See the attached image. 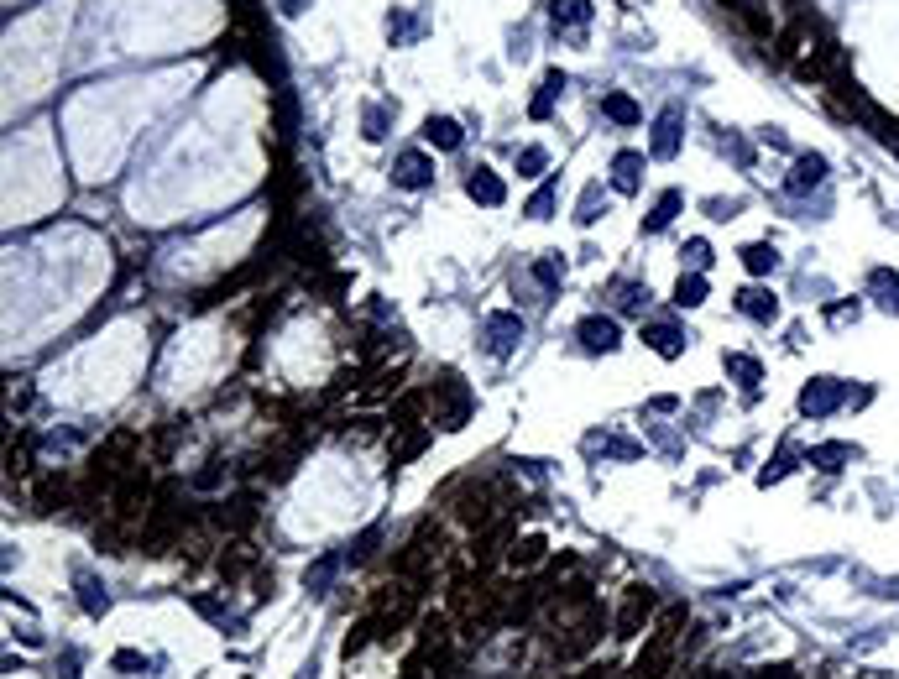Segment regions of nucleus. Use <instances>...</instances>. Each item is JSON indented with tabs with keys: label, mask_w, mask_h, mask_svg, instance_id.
Masks as SVG:
<instances>
[{
	"label": "nucleus",
	"mask_w": 899,
	"mask_h": 679,
	"mask_svg": "<svg viewBox=\"0 0 899 679\" xmlns=\"http://www.w3.org/2000/svg\"><path fill=\"white\" fill-rule=\"evenodd\" d=\"M393 183H398V189H429V183H434V162L424 152H398L393 157Z\"/></svg>",
	"instance_id": "nucleus-11"
},
{
	"label": "nucleus",
	"mask_w": 899,
	"mask_h": 679,
	"mask_svg": "<svg viewBox=\"0 0 899 679\" xmlns=\"http://www.w3.org/2000/svg\"><path fill=\"white\" fill-rule=\"evenodd\" d=\"M555 215V183H544V189L528 199V220H549Z\"/></svg>",
	"instance_id": "nucleus-38"
},
{
	"label": "nucleus",
	"mask_w": 899,
	"mask_h": 679,
	"mask_svg": "<svg viewBox=\"0 0 899 679\" xmlns=\"http://www.w3.org/2000/svg\"><path fill=\"white\" fill-rule=\"evenodd\" d=\"M821 183H826V157H821V152H800V157H795V168H790V183H785V189L800 199V194L821 189Z\"/></svg>",
	"instance_id": "nucleus-12"
},
{
	"label": "nucleus",
	"mask_w": 899,
	"mask_h": 679,
	"mask_svg": "<svg viewBox=\"0 0 899 679\" xmlns=\"http://www.w3.org/2000/svg\"><path fill=\"white\" fill-rule=\"evenodd\" d=\"M889 152H894V157H899V136H894V142H889Z\"/></svg>",
	"instance_id": "nucleus-49"
},
{
	"label": "nucleus",
	"mask_w": 899,
	"mask_h": 679,
	"mask_svg": "<svg viewBox=\"0 0 899 679\" xmlns=\"http://www.w3.org/2000/svg\"><path fill=\"white\" fill-rule=\"evenodd\" d=\"M602 209H607L602 183H591V189L581 194V209H575V220H581V225H596V220H602Z\"/></svg>",
	"instance_id": "nucleus-34"
},
{
	"label": "nucleus",
	"mask_w": 899,
	"mask_h": 679,
	"mask_svg": "<svg viewBox=\"0 0 899 679\" xmlns=\"http://www.w3.org/2000/svg\"><path fill=\"white\" fill-rule=\"evenodd\" d=\"M460 136H466V131H460V126L450 121V115H429V121H424V142H429V147H440V152H455V147H460Z\"/></svg>",
	"instance_id": "nucleus-23"
},
{
	"label": "nucleus",
	"mask_w": 899,
	"mask_h": 679,
	"mask_svg": "<svg viewBox=\"0 0 899 679\" xmlns=\"http://www.w3.org/2000/svg\"><path fill=\"white\" fill-rule=\"evenodd\" d=\"M257 497H230V502H215L210 507V523L215 528H225V533H251L257 528Z\"/></svg>",
	"instance_id": "nucleus-8"
},
{
	"label": "nucleus",
	"mask_w": 899,
	"mask_h": 679,
	"mask_svg": "<svg viewBox=\"0 0 899 679\" xmlns=\"http://www.w3.org/2000/svg\"><path fill=\"white\" fill-rule=\"evenodd\" d=\"M737 314H748L758 324H774L779 319V298L769 288H743V293H737Z\"/></svg>",
	"instance_id": "nucleus-16"
},
{
	"label": "nucleus",
	"mask_w": 899,
	"mask_h": 679,
	"mask_svg": "<svg viewBox=\"0 0 899 679\" xmlns=\"http://www.w3.org/2000/svg\"><path fill=\"white\" fill-rule=\"evenodd\" d=\"M664 674H680V669H675V643L649 638V648H643L638 659L628 664V679H664Z\"/></svg>",
	"instance_id": "nucleus-7"
},
{
	"label": "nucleus",
	"mask_w": 899,
	"mask_h": 679,
	"mask_svg": "<svg viewBox=\"0 0 899 679\" xmlns=\"http://www.w3.org/2000/svg\"><path fill=\"white\" fill-rule=\"evenodd\" d=\"M811 460L821 471H842V460H858V444H816Z\"/></svg>",
	"instance_id": "nucleus-28"
},
{
	"label": "nucleus",
	"mask_w": 899,
	"mask_h": 679,
	"mask_svg": "<svg viewBox=\"0 0 899 679\" xmlns=\"http://www.w3.org/2000/svg\"><path fill=\"white\" fill-rule=\"evenodd\" d=\"M706 209H711V220H732L737 209H743V199H711Z\"/></svg>",
	"instance_id": "nucleus-44"
},
{
	"label": "nucleus",
	"mask_w": 899,
	"mask_h": 679,
	"mask_svg": "<svg viewBox=\"0 0 899 679\" xmlns=\"http://www.w3.org/2000/svg\"><path fill=\"white\" fill-rule=\"evenodd\" d=\"M251 565H257V549H251V544H230V549L215 559V570H220V580H225V585H236Z\"/></svg>",
	"instance_id": "nucleus-21"
},
{
	"label": "nucleus",
	"mask_w": 899,
	"mask_h": 679,
	"mask_svg": "<svg viewBox=\"0 0 899 679\" xmlns=\"http://www.w3.org/2000/svg\"><path fill=\"white\" fill-rule=\"evenodd\" d=\"M549 559V544L539 533H528V538H513V544H507V565L513 570H534V565H544Z\"/></svg>",
	"instance_id": "nucleus-18"
},
{
	"label": "nucleus",
	"mask_w": 899,
	"mask_h": 679,
	"mask_svg": "<svg viewBox=\"0 0 899 679\" xmlns=\"http://www.w3.org/2000/svg\"><path fill=\"white\" fill-rule=\"evenodd\" d=\"M481 345H487V356H513L523 345V319L518 314H487L481 319Z\"/></svg>",
	"instance_id": "nucleus-4"
},
{
	"label": "nucleus",
	"mask_w": 899,
	"mask_h": 679,
	"mask_svg": "<svg viewBox=\"0 0 899 679\" xmlns=\"http://www.w3.org/2000/svg\"><path fill=\"white\" fill-rule=\"evenodd\" d=\"M382 126H387V110H366V136H372V142H382V136H387Z\"/></svg>",
	"instance_id": "nucleus-45"
},
{
	"label": "nucleus",
	"mask_w": 899,
	"mask_h": 679,
	"mask_svg": "<svg viewBox=\"0 0 899 679\" xmlns=\"http://www.w3.org/2000/svg\"><path fill=\"white\" fill-rule=\"evenodd\" d=\"M643 345L654 350V356H664V361H675V356H685V345H690V335L685 330H675V324H643Z\"/></svg>",
	"instance_id": "nucleus-14"
},
{
	"label": "nucleus",
	"mask_w": 899,
	"mask_h": 679,
	"mask_svg": "<svg viewBox=\"0 0 899 679\" xmlns=\"http://www.w3.org/2000/svg\"><path fill=\"white\" fill-rule=\"evenodd\" d=\"M419 643H424V648H445V643H450V612L424 617V622H419Z\"/></svg>",
	"instance_id": "nucleus-30"
},
{
	"label": "nucleus",
	"mask_w": 899,
	"mask_h": 679,
	"mask_svg": "<svg viewBox=\"0 0 899 679\" xmlns=\"http://www.w3.org/2000/svg\"><path fill=\"white\" fill-rule=\"evenodd\" d=\"M602 115H607V121H617V126H638V121H643V110H638L628 95H607V100H602Z\"/></svg>",
	"instance_id": "nucleus-29"
},
{
	"label": "nucleus",
	"mask_w": 899,
	"mask_h": 679,
	"mask_svg": "<svg viewBox=\"0 0 899 679\" xmlns=\"http://www.w3.org/2000/svg\"><path fill=\"white\" fill-rule=\"evenodd\" d=\"M602 632H607V617H602V606L596 612H586L581 622H570V627H560L555 638H549V653H555L560 664H570V659H586V653L602 643Z\"/></svg>",
	"instance_id": "nucleus-2"
},
{
	"label": "nucleus",
	"mask_w": 899,
	"mask_h": 679,
	"mask_svg": "<svg viewBox=\"0 0 899 679\" xmlns=\"http://www.w3.org/2000/svg\"><path fill=\"white\" fill-rule=\"evenodd\" d=\"M544 168H549V152H544V147H523V152H518V173H523V178H539Z\"/></svg>",
	"instance_id": "nucleus-37"
},
{
	"label": "nucleus",
	"mask_w": 899,
	"mask_h": 679,
	"mask_svg": "<svg viewBox=\"0 0 899 679\" xmlns=\"http://www.w3.org/2000/svg\"><path fill=\"white\" fill-rule=\"evenodd\" d=\"M675 303H680V309H701V303H706V277L701 272L680 277V283H675Z\"/></svg>",
	"instance_id": "nucleus-31"
},
{
	"label": "nucleus",
	"mask_w": 899,
	"mask_h": 679,
	"mask_svg": "<svg viewBox=\"0 0 899 679\" xmlns=\"http://www.w3.org/2000/svg\"><path fill=\"white\" fill-rule=\"evenodd\" d=\"M110 664H115V669H126V674H147V669H152V659H147V653H136V648H121Z\"/></svg>",
	"instance_id": "nucleus-39"
},
{
	"label": "nucleus",
	"mask_w": 899,
	"mask_h": 679,
	"mask_svg": "<svg viewBox=\"0 0 899 679\" xmlns=\"http://www.w3.org/2000/svg\"><path fill=\"white\" fill-rule=\"evenodd\" d=\"M534 277H539V288H544V293H555V288H560V277H565V262L544 256V262H534Z\"/></svg>",
	"instance_id": "nucleus-35"
},
{
	"label": "nucleus",
	"mask_w": 899,
	"mask_h": 679,
	"mask_svg": "<svg viewBox=\"0 0 899 679\" xmlns=\"http://www.w3.org/2000/svg\"><path fill=\"white\" fill-rule=\"evenodd\" d=\"M743 679H800V669L795 664H764V669H753Z\"/></svg>",
	"instance_id": "nucleus-41"
},
{
	"label": "nucleus",
	"mask_w": 899,
	"mask_h": 679,
	"mask_svg": "<svg viewBox=\"0 0 899 679\" xmlns=\"http://www.w3.org/2000/svg\"><path fill=\"white\" fill-rule=\"evenodd\" d=\"M560 89H565V74H560V68H549L544 84H539V95H534V105H528V115H534V121H549V110H555Z\"/></svg>",
	"instance_id": "nucleus-24"
},
{
	"label": "nucleus",
	"mask_w": 899,
	"mask_h": 679,
	"mask_svg": "<svg viewBox=\"0 0 899 679\" xmlns=\"http://www.w3.org/2000/svg\"><path fill=\"white\" fill-rule=\"evenodd\" d=\"M685 617H690L685 606H664V612H659V622H654V638L675 643V638H680V627H685Z\"/></svg>",
	"instance_id": "nucleus-33"
},
{
	"label": "nucleus",
	"mask_w": 899,
	"mask_h": 679,
	"mask_svg": "<svg viewBox=\"0 0 899 679\" xmlns=\"http://www.w3.org/2000/svg\"><path fill=\"white\" fill-rule=\"evenodd\" d=\"M858 314H863L858 298H852V303H832V309H826V319H832V324H847V319H858Z\"/></svg>",
	"instance_id": "nucleus-42"
},
{
	"label": "nucleus",
	"mask_w": 899,
	"mask_h": 679,
	"mask_svg": "<svg viewBox=\"0 0 899 679\" xmlns=\"http://www.w3.org/2000/svg\"><path fill=\"white\" fill-rule=\"evenodd\" d=\"M722 366H727V377H737V382H743L748 392H753L758 382H764V366H758L753 356H743V350H732V356H727Z\"/></svg>",
	"instance_id": "nucleus-26"
},
{
	"label": "nucleus",
	"mask_w": 899,
	"mask_h": 679,
	"mask_svg": "<svg viewBox=\"0 0 899 679\" xmlns=\"http://www.w3.org/2000/svg\"><path fill=\"white\" fill-rule=\"evenodd\" d=\"M612 298H617V309L643 314V303H649V288H643V283H612Z\"/></svg>",
	"instance_id": "nucleus-32"
},
{
	"label": "nucleus",
	"mask_w": 899,
	"mask_h": 679,
	"mask_svg": "<svg viewBox=\"0 0 899 679\" xmlns=\"http://www.w3.org/2000/svg\"><path fill=\"white\" fill-rule=\"evenodd\" d=\"M74 591H79L84 617H105V612H110V596H105V580H100V575L79 570V575H74Z\"/></svg>",
	"instance_id": "nucleus-17"
},
{
	"label": "nucleus",
	"mask_w": 899,
	"mask_h": 679,
	"mask_svg": "<svg viewBox=\"0 0 899 679\" xmlns=\"http://www.w3.org/2000/svg\"><path fill=\"white\" fill-rule=\"evenodd\" d=\"M549 16H555V27H586L591 6L586 0H549Z\"/></svg>",
	"instance_id": "nucleus-27"
},
{
	"label": "nucleus",
	"mask_w": 899,
	"mask_h": 679,
	"mask_svg": "<svg viewBox=\"0 0 899 679\" xmlns=\"http://www.w3.org/2000/svg\"><path fill=\"white\" fill-rule=\"evenodd\" d=\"M251 585H257V601H267V596H272V570H257V575H251Z\"/></svg>",
	"instance_id": "nucleus-46"
},
{
	"label": "nucleus",
	"mask_w": 899,
	"mask_h": 679,
	"mask_svg": "<svg viewBox=\"0 0 899 679\" xmlns=\"http://www.w3.org/2000/svg\"><path fill=\"white\" fill-rule=\"evenodd\" d=\"M335 565H340V554H325V559H319V565H314V570L304 575V585H309V591H314V596H319V591H325V585H330V575H335Z\"/></svg>",
	"instance_id": "nucleus-36"
},
{
	"label": "nucleus",
	"mask_w": 899,
	"mask_h": 679,
	"mask_svg": "<svg viewBox=\"0 0 899 679\" xmlns=\"http://www.w3.org/2000/svg\"><path fill=\"white\" fill-rule=\"evenodd\" d=\"M790 471H795V455L785 450V455H779L774 465H764V471H758V481H764V486H774V481H785Z\"/></svg>",
	"instance_id": "nucleus-40"
},
{
	"label": "nucleus",
	"mask_w": 899,
	"mask_h": 679,
	"mask_svg": "<svg viewBox=\"0 0 899 679\" xmlns=\"http://www.w3.org/2000/svg\"><path fill=\"white\" fill-rule=\"evenodd\" d=\"M638 183H643V157L638 152H617L612 157V189L617 194H638Z\"/></svg>",
	"instance_id": "nucleus-20"
},
{
	"label": "nucleus",
	"mask_w": 899,
	"mask_h": 679,
	"mask_svg": "<svg viewBox=\"0 0 899 679\" xmlns=\"http://www.w3.org/2000/svg\"><path fill=\"white\" fill-rule=\"evenodd\" d=\"M659 612V596H654V585H628V596H622V606H617V617H612V638H638L643 632V622H649Z\"/></svg>",
	"instance_id": "nucleus-3"
},
{
	"label": "nucleus",
	"mask_w": 899,
	"mask_h": 679,
	"mask_svg": "<svg viewBox=\"0 0 899 679\" xmlns=\"http://www.w3.org/2000/svg\"><path fill=\"white\" fill-rule=\"evenodd\" d=\"M842 382L837 377H816V382H805L800 387V413H811V418H826L832 408H842Z\"/></svg>",
	"instance_id": "nucleus-10"
},
{
	"label": "nucleus",
	"mask_w": 899,
	"mask_h": 679,
	"mask_svg": "<svg viewBox=\"0 0 899 679\" xmlns=\"http://www.w3.org/2000/svg\"><path fill=\"white\" fill-rule=\"evenodd\" d=\"M680 209H685V194H680V189H664V194H659V204L649 209V220H643V230H649V236L670 230V220L680 215Z\"/></svg>",
	"instance_id": "nucleus-22"
},
{
	"label": "nucleus",
	"mask_w": 899,
	"mask_h": 679,
	"mask_svg": "<svg viewBox=\"0 0 899 679\" xmlns=\"http://www.w3.org/2000/svg\"><path fill=\"white\" fill-rule=\"evenodd\" d=\"M440 559H445V533L434 523H419V533H413L408 544L393 554V575L408 580V585H429V575H434Z\"/></svg>",
	"instance_id": "nucleus-1"
},
{
	"label": "nucleus",
	"mask_w": 899,
	"mask_h": 679,
	"mask_svg": "<svg viewBox=\"0 0 899 679\" xmlns=\"http://www.w3.org/2000/svg\"><path fill=\"white\" fill-rule=\"evenodd\" d=\"M680 126H685V110H680V105H664L659 121H654V157H675V152H680V136H685Z\"/></svg>",
	"instance_id": "nucleus-13"
},
{
	"label": "nucleus",
	"mask_w": 899,
	"mask_h": 679,
	"mask_svg": "<svg viewBox=\"0 0 899 679\" xmlns=\"http://www.w3.org/2000/svg\"><path fill=\"white\" fill-rule=\"evenodd\" d=\"M685 262H690V267H706V262H711V246H706L701 236H696V241H685Z\"/></svg>",
	"instance_id": "nucleus-43"
},
{
	"label": "nucleus",
	"mask_w": 899,
	"mask_h": 679,
	"mask_svg": "<svg viewBox=\"0 0 899 679\" xmlns=\"http://www.w3.org/2000/svg\"><path fill=\"white\" fill-rule=\"evenodd\" d=\"M32 502H37V512H63V507H79V486L68 481L63 471H48V476L37 481Z\"/></svg>",
	"instance_id": "nucleus-9"
},
{
	"label": "nucleus",
	"mask_w": 899,
	"mask_h": 679,
	"mask_svg": "<svg viewBox=\"0 0 899 679\" xmlns=\"http://www.w3.org/2000/svg\"><path fill=\"white\" fill-rule=\"evenodd\" d=\"M737 256H743V267H748L753 277H764V272H774V267H779V251H774L769 241H753V246H743Z\"/></svg>",
	"instance_id": "nucleus-25"
},
{
	"label": "nucleus",
	"mask_w": 899,
	"mask_h": 679,
	"mask_svg": "<svg viewBox=\"0 0 899 679\" xmlns=\"http://www.w3.org/2000/svg\"><path fill=\"white\" fill-rule=\"evenodd\" d=\"M575 335H581V345L591 350V356H612V350L622 345V330L612 314H586L581 324H575Z\"/></svg>",
	"instance_id": "nucleus-6"
},
{
	"label": "nucleus",
	"mask_w": 899,
	"mask_h": 679,
	"mask_svg": "<svg viewBox=\"0 0 899 679\" xmlns=\"http://www.w3.org/2000/svg\"><path fill=\"white\" fill-rule=\"evenodd\" d=\"M403 679H429L424 669H403Z\"/></svg>",
	"instance_id": "nucleus-48"
},
{
	"label": "nucleus",
	"mask_w": 899,
	"mask_h": 679,
	"mask_svg": "<svg viewBox=\"0 0 899 679\" xmlns=\"http://www.w3.org/2000/svg\"><path fill=\"white\" fill-rule=\"evenodd\" d=\"M372 612L377 617H387L393 627H403V622H413V612H419V591L403 580V585H382V591H372Z\"/></svg>",
	"instance_id": "nucleus-5"
},
{
	"label": "nucleus",
	"mask_w": 899,
	"mask_h": 679,
	"mask_svg": "<svg viewBox=\"0 0 899 679\" xmlns=\"http://www.w3.org/2000/svg\"><path fill=\"white\" fill-rule=\"evenodd\" d=\"M53 669H58L53 679H79V674H74V669H79V659H74V653H63V664H53Z\"/></svg>",
	"instance_id": "nucleus-47"
},
{
	"label": "nucleus",
	"mask_w": 899,
	"mask_h": 679,
	"mask_svg": "<svg viewBox=\"0 0 899 679\" xmlns=\"http://www.w3.org/2000/svg\"><path fill=\"white\" fill-rule=\"evenodd\" d=\"M466 194L476 199V204H487V209H497L502 199H507V183L492 173V168H471L466 173Z\"/></svg>",
	"instance_id": "nucleus-15"
},
{
	"label": "nucleus",
	"mask_w": 899,
	"mask_h": 679,
	"mask_svg": "<svg viewBox=\"0 0 899 679\" xmlns=\"http://www.w3.org/2000/svg\"><path fill=\"white\" fill-rule=\"evenodd\" d=\"M868 293H873V303H879L884 314H899V272L873 267V272H868Z\"/></svg>",
	"instance_id": "nucleus-19"
}]
</instances>
